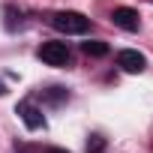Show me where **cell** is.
<instances>
[{"label":"cell","instance_id":"1","mask_svg":"<svg viewBox=\"0 0 153 153\" xmlns=\"http://www.w3.org/2000/svg\"><path fill=\"white\" fill-rule=\"evenodd\" d=\"M51 27L66 33V36H81L90 30V18H84L81 12H72V9H63V12H54L51 15Z\"/></svg>","mask_w":153,"mask_h":153},{"label":"cell","instance_id":"2","mask_svg":"<svg viewBox=\"0 0 153 153\" xmlns=\"http://www.w3.org/2000/svg\"><path fill=\"white\" fill-rule=\"evenodd\" d=\"M36 54L48 66H69V60H72V51H69L66 42H42Z\"/></svg>","mask_w":153,"mask_h":153},{"label":"cell","instance_id":"3","mask_svg":"<svg viewBox=\"0 0 153 153\" xmlns=\"http://www.w3.org/2000/svg\"><path fill=\"white\" fill-rule=\"evenodd\" d=\"M15 111H18V117L24 120V126H27V129H42V126H45L42 108H36V102H33V99H21V102L15 105Z\"/></svg>","mask_w":153,"mask_h":153},{"label":"cell","instance_id":"4","mask_svg":"<svg viewBox=\"0 0 153 153\" xmlns=\"http://www.w3.org/2000/svg\"><path fill=\"white\" fill-rule=\"evenodd\" d=\"M117 66H120L123 72H129V75H138V72H144V66H147V57H144L141 51H132V48H126V51H120V54H117Z\"/></svg>","mask_w":153,"mask_h":153},{"label":"cell","instance_id":"5","mask_svg":"<svg viewBox=\"0 0 153 153\" xmlns=\"http://www.w3.org/2000/svg\"><path fill=\"white\" fill-rule=\"evenodd\" d=\"M111 21H114L120 30H129V33H135V30L141 27V15H138L135 9H129V6H117V9L111 12Z\"/></svg>","mask_w":153,"mask_h":153},{"label":"cell","instance_id":"6","mask_svg":"<svg viewBox=\"0 0 153 153\" xmlns=\"http://www.w3.org/2000/svg\"><path fill=\"white\" fill-rule=\"evenodd\" d=\"M84 54H90V57H102V54H108V45L105 42H84Z\"/></svg>","mask_w":153,"mask_h":153},{"label":"cell","instance_id":"7","mask_svg":"<svg viewBox=\"0 0 153 153\" xmlns=\"http://www.w3.org/2000/svg\"><path fill=\"white\" fill-rule=\"evenodd\" d=\"M45 96H48V99H51V102H54V105H60V102H63V99H69V96H66V90H63V87H48V90H45Z\"/></svg>","mask_w":153,"mask_h":153},{"label":"cell","instance_id":"8","mask_svg":"<svg viewBox=\"0 0 153 153\" xmlns=\"http://www.w3.org/2000/svg\"><path fill=\"white\" fill-rule=\"evenodd\" d=\"M102 150H105L102 135H90V141H87V153H102Z\"/></svg>","mask_w":153,"mask_h":153},{"label":"cell","instance_id":"9","mask_svg":"<svg viewBox=\"0 0 153 153\" xmlns=\"http://www.w3.org/2000/svg\"><path fill=\"white\" fill-rule=\"evenodd\" d=\"M42 153H69V150H63V147H48V150H42Z\"/></svg>","mask_w":153,"mask_h":153},{"label":"cell","instance_id":"10","mask_svg":"<svg viewBox=\"0 0 153 153\" xmlns=\"http://www.w3.org/2000/svg\"><path fill=\"white\" fill-rule=\"evenodd\" d=\"M0 93H6V87H3V84H0Z\"/></svg>","mask_w":153,"mask_h":153}]
</instances>
